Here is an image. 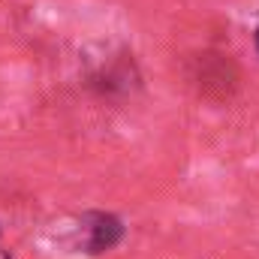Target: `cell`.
Wrapping results in <instances>:
<instances>
[{
	"label": "cell",
	"mask_w": 259,
	"mask_h": 259,
	"mask_svg": "<svg viewBox=\"0 0 259 259\" xmlns=\"http://www.w3.org/2000/svg\"><path fill=\"white\" fill-rule=\"evenodd\" d=\"M193 81H199V91L208 94V97H229L235 81H238V72L235 66L229 64L226 58L220 55H205L199 61V69H196Z\"/></svg>",
	"instance_id": "cell-1"
},
{
	"label": "cell",
	"mask_w": 259,
	"mask_h": 259,
	"mask_svg": "<svg viewBox=\"0 0 259 259\" xmlns=\"http://www.w3.org/2000/svg\"><path fill=\"white\" fill-rule=\"evenodd\" d=\"M121 223L112 217V214H94L91 217V226H88V253H103V250H112L118 241H121Z\"/></svg>",
	"instance_id": "cell-2"
},
{
	"label": "cell",
	"mask_w": 259,
	"mask_h": 259,
	"mask_svg": "<svg viewBox=\"0 0 259 259\" xmlns=\"http://www.w3.org/2000/svg\"><path fill=\"white\" fill-rule=\"evenodd\" d=\"M256 49H259V27H256Z\"/></svg>",
	"instance_id": "cell-3"
}]
</instances>
